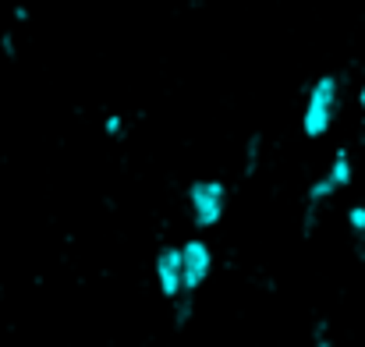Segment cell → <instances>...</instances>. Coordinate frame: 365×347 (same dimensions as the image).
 <instances>
[{
	"mask_svg": "<svg viewBox=\"0 0 365 347\" xmlns=\"http://www.w3.org/2000/svg\"><path fill=\"white\" fill-rule=\"evenodd\" d=\"M337 110H341V78L337 75H319L309 86L305 110H302V131H305V138L330 135V128L337 120Z\"/></svg>",
	"mask_w": 365,
	"mask_h": 347,
	"instance_id": "1",
	"label": "cell"
},
{
	"mask_svg": "<svg viewBox=\"0 0 365 347\" xmlns=\"http://www.w3.org/2000/svg\"><path fill=\"white\" fill-rule=\"evenodd\" d=\"M156 287L167 301H178L185 294V269H181V244H163L153 259Z\"/></svg>",
	"mask_w": 365,
	"mask_h": 347,
	"instance_id": "5",
	"label": "cell"
},
{
	"mask_svg": "<svg viewBox=\"0 0 365 347\" xmlns=\"http://www.w3.org/2000/svg\"><path fill=\"white\" fill-rule=\"evenodd\" d=\"M103 135H107V138H118V142H124V138H128V120H124L121 114H110L107 120H103Z\"/></svg>",
	"mask_w": 365,
	"mask_h": 347,
	"instance_id": "8",
	"label": "cell"
},
{
	"mask_svg": "<svg viewBox=\"0 0 365 347\" xmlns=\"http://www.w3.org/2000/svg\"><path fill=\"white\" fill-rule=\"evenodd\" d=\"M355 259H359V262H365V231L355 234Z\"/></svg>",
	"mask_w": 365,
	"mask_h": 347,
	"instance_id": "12",
	"label": "cell"
},
{
	"mask_svg": "<svg viewBox=\"0 0 365 347\" xmlns=\"http://www.w3.org/2000/svg\"><path fill=\"white\" fill-rule=\"evenodd\" d=\"M259 156H262V135L252 131L248 142H245V152H242V177H255V170H259Z\"/></svg>",
	"mask_w": 365,
	"mask_h": 347,
	"instance_id": "6",
	"label": "cell"
},
{
	"mask_svg": "<svg viewBox=\"0 0 365 347\" xmlns=\"http://www.w3.org/2000/svg\"><path fill=\"white\" fill-rule=\"evenodd\" d=\"M14 21H29V7L25 4H14Z\"/></svg>",
	"mask_w": 365,
	"mask_h": 347,
	"instance_id": "13",
	"label": "cell"
},
{
	"mask_svg": "<svg viewBox=\"0 0 365 347\" xmlns=\"http://www.w3.org/2000/svg\"><path fill=\"white\" fill-rule=\"evenodd\" d=\"M359 110H362V124H365V82L359 86Z\"/></svg>",
	"mask_w": 365,
	"mask_h": 347,
	"instance_id": "14",
	"label": "cell"
},
{
	"mask_svg": "<svg viewBox=\"0 0 365 347\" xmlns=\"http://www.w3.org/2000/svg\"><path fill=\"white\" fill-rule=\"evenodd\" d=\"M312 347H334V333H330V323L327 319H319L312 326Z\"/></svg>",
	"mask_w": 365,
	"mask_h": 347,
	"instance_id": "10",
	"label": "cell"
},
{
	"mask_svg": "<svg viewBox=\"0 0 365 347\" xmlns=\"http://www.w3.org/2000/svg\"><path fill=\"white\" fill-rule=\"evenodd\" d=\"M344 224H348V231H351V234H362L365 231V206H362V202L348 206V213H344Z\"/></svg>",
	"mask_w": 365,
	"mask_h": 347,
	"instance_id": "9",
	"label": "cell"
},
{
	"mask_svg": "<svg viewBox=\"0 0 365 347\" xmlns=\"http://www.w3.org/2000/svg\"><path fill=\"white\" fill-rule=\"evenodd\" d=\"M351 181H355V156H351L348 149H337L334 160H330V167L309 185V192H305V206L323 209L334 195H341L344 188H351Z\"/></svg>",
	"mask_w": 365,
	"mask_h": 347,
	"instance_id": "3",
	"label": "cell"
},
{
	"mask_svg": "<svg viewBox=\"0 0 365 347\" xmlns=\"http://www.w3.org/2000/svg\"><path fill=\"white\" fill-rule=\"evenodd\" d=\"M181 269H185V294H195L213 273V248L202 237L181 241Z\"/></svg>",
	"mask_w": 365,
	"mask_h": 347,
	"instance_id": "4",
	"label": "cell"
},
{
	"mask_svg": "<svg viewBox=\"0 0 365 347\" xmlns=\"http://www.w3.org/2000/svg\"><path fill=\"white\" fill-rule=\"evenodd\" d=\"M0 53H4L7 61H18V39H14V32H11V29L0 36Z\"/></svg>",
	"mask_w": 365,
	"mask_h": 347,
	"instance_id": "11",
	"label": "cell"
},
{
	"mask_svg": "<svg viewBox=\"0 0 365 347\" xmlns=\"http://www.w3.org/2000/svg\"><path fill=\"white\" fill-rule=\"evenodd\" d=\"M170 305H174V326L185 330V326L192 323V316H195V294H181V298L170 301Z\"/></svg>",
	"mask_w": 365,
	"mask_h": 347,
	"instance_id": "7",
	"label": "cell"
},
{
	"mask_svg": "<svg viewBox=\"0 0 365 347\" xmlns=\"http://www.w3.org/2000/svg\"><path fill=\"white\" fill-rule=\"evenodd\" d=\"M188 213L199 231H213L227 213V185L220 177H199L188 185Z\"/></svg>",
	"mask_w": 365,
	"mask_h": 347,
	"instance_id": "2",
	"label": "cell"
},
{
	"mask_svg": "<svg viewBox=\"0 0 365 347\" xmlns=\"http://www.w3.org/2000/svg\"><path fill=\"white\" fill-rule=\"evenodd\" d=\"M0 298H4V280H0Z\"/></svg>",
	"mask_w": 365,
	"mask_h": 347,
	"instance_id": "15",
	"label": "cell"
}]
</instances>
